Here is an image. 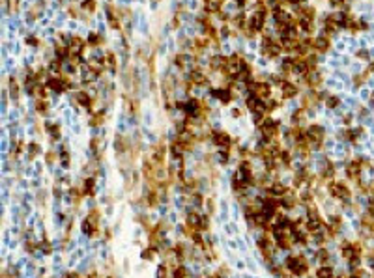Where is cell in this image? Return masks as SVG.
Returning <instances> with one entry per match:
<instances>
[{
	"label": "cell",
	"mask_w": 374,
	"mask_h": 278,
	"mask_svg": "<svg viewBox=\"0 0 374 278\" xmlns=\"http://www.w3.org/2000/svg\"><path fill=\"white\" fill-rule=\"evenodd\" d=\"M318 278H331V269H327V267L320 269L318 271Z\"/></svg>",
	"instance_id": "d6986e66"
},
{
	"label": "cell",
	"mask_w": 374,
	"mask_h": 278,
	"mask_svg": "<svg viewBox=\"0 0 374 278\" xmlns=\"http://www.w3.org/2000/svg\"><path fill=\"white\" fill-rule=\"evenodd\" d=\"M262 26H264V13L262 11L252 13V17H251V30H260Z\"/></svg>",
	"instance_id": "277c9868"
},
{
	"label": "cell",
	"mask_w": 374,
	"mask_h": 278,
	"mask_svg": "<svg viewBox=\"0 0 374 278\" xmlns=\"http://www.w3.org/2000/svg\"><path fill=\"white\" fill-rule=\"evenodd\" d=\"M372 103H374V93H372Z\"/></svg>",
	"instance_id": "4dcf8cb0"
},
{
	"label": "cell",
	"mask_w": 374,
	"mask_h": 278,
	"mask_svg": "<svg viewBox=\"0 0 374 278\" xmlns=\"http://www.w3.org/2000/svg\"><path fill=\"white\" fill-rule=\"evenodd\" d=\"M312 43H314V47H316L318 51H327V49H329V39H327L326 36H320V38H316V39H314Z\"/></svg>",
	"instance_id": "8992f818"
},
{
	"label": "cell",
	"mask_w": 374,
	"mask_h": 278,
	"mask_svg": "<svg viewBox=\"0 0 374 278\" xmlns=\"http://www.w3.org/2000/svg\"><path fill=\"white\" fill-rule=\"evenodd\" d=\"M49 71H52V73H58V71H60V65H58L56 62H52V64L49 65Z\"/></svg>",
	"instance_id": "d4e9b609"
},
{
	"label": "cell",
	"mask_w": 374,
	"mask_h": 278,
	"mask_svg": "<svg viewBox=\"0 0 374 278\" xmlns=\"http://www.w3.org/2000/svg\"><path fill=\"white\" fill-rule=\"evenodd\" d=\"M75 97H77V101H79L82 106H90V95H88V93H82V92H81V93H77Z\"/></svg>",
	"instance_id": "5bb4252c"
},
{
	"label": "cell",
	"mask_w": 374,
	"mask_h": 278,
	"mask_svg": "<svg viewBox=\"0 0 374 278\" xmlns=\"http://www.w3.org/2000/svg\"><path fill=\"white\" fill-rule=\"evenodd\" d=\"M286 265L290 267V269L296 273V274H303L305 271H307V265H305V261L303 260H296V258H290L288 261H286Z\"/></svg>",
	"instance_id": "7a4b0ae2"
},
{
	"label": "cell",
	"mask_w": 374,
	"mask_h": 278,
	"mask_svg": "<svg viewBox=\"0 0 374 278\" xmlns=\"http://www.w3.org/2000/svg\"><path fill=\"white\" fill-rule=\"evenodd\" d=\"M352 278H359V276H352Z\"/></svg>",
	"instance_id": "1f68e13d"
},
{
	"label": "cell",
	"mask_w": 374,
	"mask_h": 278,
	"mask_svg": "<svg viewBox=\"0 0 374 278\" xmlns=\"http://www.w3.org/2000/svg\"><path fill=\"white\" fill-rule=\"evenodd\" d=\"M213 95H217L223 103H230V99H232V97H230V92H228V90H213Z\"/></svg>",
	"instance_id": "8fae6325"
},
{
	"label": "cell",
	"mask_w": 374,
	"mask_h": 278,
	"mask_svg": "<svg viewBox=\"0 0 374 278\" xmlns=\"http://www.w3.org/2000/svg\"><path fill=\"white\" fill-rule=\"evenodd\" d=\"M294 73H298V75H305L307 69H309V64H305V62H294Z\"/></svg>",
	"instance_id": "30bf717a"
},
{
	"label": "cell",
	"mask_w": 374,
	"mask_h": 278,
	"mask_svg": "<svg viewBox=\"0 0 374 278\" xmlns=\"http://www.w3.org/2000/svg\"><path fill=\"white\" fill-rule=\"evenodd\" d=\"M69 45H71V52H75V54H79V52L82 51V41H81L79 38H75Z\"/></svg>",
	"instance_id": "9a60e30c"
},
{
	"label": "cell",
	"mask_w": 374,
	"mask_h": 278,
	"mask_svg": "<svg viewBox=\"0 0 374 278\" xmlns=\"http://www.w3.org/2000/svg\"><path fill=\"white\" fill-rule=\"evenodd\" d=\"M47 131L52 135V138H58V136H60V129H58L56 125H51V123H49V125H47Z\"/></svg>",
	"instance_id": "ac0fdd59"
},
{
	"label": "cell",
	"mask_w": 374,
	"mask_h": 278,
	"mask_svg": "<svg viewBox=\"0 0 374 278\" xmlns=\"http://www.w3.org/2000/svg\"><path fill=\"white\" fill-rule=\"evenodd\" d=\"M94 8H95V2H94V0H84V9H90V11H94Z\"/></svg>",
	"instance_id": "7402d4cb"
},
{
	"label": "cell",
	"mask_w": 374,
	"mask_h": 278,
	"mask_svg": "<svg viewBox=\"0 0 374 278\" xmlns=\"http://www.w3.org/2000/svg\"><path fill=\"white\" fill-rule=\"evenodd\" d=\"M213 138H215V142L217 144H221V146H226L228 144V135H225V132H213Z\"/></svg>",
	"instance_id": "7c38bea8"
},
{
	"label": "cell",
	"mask_w": 374,
	"mask_h": 278,
	"mask_svg": "<svg viewBox=\"0 0 374 278\" xmlns=\"http://www.w3.org/2000/svg\"><path fill=\"white\" fill-rule=\"evenodd\" d=\"M189 80H191V82H195V84H204V80H206V79H204V75H202V73L195 71V73H191V75H189Z\"/></svg>",
	"instance_id": "4fadbf2b"
},
{
	"label": "cell",
	"mask_w": 374,
	"mask_h": 278,
	"mask_svg": "<svg viewBox=\"0 0 374 278\" xmlns=\"http://www.w3.org/2000/svg\"><path fill=\"white\" fill-rule=\"evenodd\" d=\"M226 65V60L223 58V56H215L213 60H212V67L213 69H219V67H225Z\"/></svg>",
	"instance_id": "2e32d148"
},
{
	"label": "cell",
	"mask_w": 374,
	"mask_h": 278,
	"mask_svg": "<svg viewBox=\"0 0 374 278\" xmlns=\"http://www.w3.org/2000/svg\"><path fill=\"white\" fill-rule=\"evenodd\" d=\"M88 41H90L92 45H95V43H99V38H97V34H90L88 36Z\"/></svg>",
	"instance_id": "cb8c5ba5"
},
{
	"label": "cell",
	"mask_w": 374,
	"mask_h": 278,
	"mask_svg": "<svg viewBox=\"0 0 374 278\" xmlns=\"http://www.w3.org/2000/svg\"><path fill=\"white\" fill-rule=\"evenodd\" d=\"M92 228H94V226H92V224H90V222H88V220H86L84 224H82V231H84V233H92V231H94Z\"/></svg>",
	"instance_id": "603a6c76"
},
{
	"label": "cell",
	"mask_w": 374,
	"mask_h": 278,
	"mask_svg": "<svg viewBox=\"0 0 374 278\" xmlns=\"http://www.w3.org/2000/svg\"><path fill=\"white\" fill-rule=\"evenodd\" d=\"M307 135H309V140H316V142H320L322 140V136H324V129L320 127V125H311L309 127V132H307Z\"/></svg>",
	"instance_id": "3957f363"
},
{
	"label": "cell",
	"mask_w": 374,
	"mask_h": 278,
	"mask_svg": "<svg viewBox=\"0 0 374 278\" xmlns=\"http://www.w3.org/2000/svg\"><path fill=\"white\" fill-rule=\"evenodd\" d=\"M359 58H369V52H365V51H361V52H359Z\"/></svg>",
	"instance_id": "f1b7e54d"
},
{
	"label": "cell",
	"mask_w": 374,
	"mask_h": 278,
	"mask_svg": "<svg viewBox=\"0 0 374 278\" xmlns=\"http://www.w3.org/2000/svg\"><path fill=\"white\" fill-rule=\"evenodd\" d=\"M49 86L52 88L54 92H62V90H65V88H68L69 84L65 82L64 79H51V80H49Z\"/></svg>",
	"instance_id": "5b68a950"
},
{
	"label": "cell",
	"mask_w": 374,
	"mask_h": 278,
	"mask_svg": "<svg viewBox=\"0 0 374 278\" xmlns=\"http://www.w3.org/2000/svg\"><path fill=\"white\" fill-rule=\"evenodd\" d=\"M26 43H28V45H36L38 41H36V38H26Z\"/></svg>",
	"instance_id": "83f0119b"
},
{
	"label": "cell",
	"mask_w": 374,
	"mask_h": 278,
	"mask_svg": "<svg viewBox=\"0 0 374 278\" xmlns=\"http://www.w3.org/2000/svg\"><path fill=\"white\" fill-rule=\"evenodd\" d=\"M271 194H275V196H279V194H282L284 192V185H281V183H275L273 187H271V191H269Z\"/></svg>",
	"instance_id": "e0dca14e"
},
{
	"label": "cell",
	"mask_w": 374,
	"mask_h": 278,
	"mask_svg": "<svg viewBox=\"0 0 374 278\" xmlns=\"http://www.w3.org/2000/svg\"><path fill=\"white\" fill-rule=\"evenodd\" d=\"M296 93H298V88H296L294 84H290V82H284V84H282V95H284V97H294Z\"/></svg>",
	"instance_id": "52a82bcc"
},
{
	"label": "cell",
	"mask_w": 374,
	"mask_h": 278,
	"mask_svg": "<svg viewBox=\"0 0 374 278\" xmlns=\"http://www.w3.org/2000/svg\"><path fill=\"white\" fill-rule=\"evenodd\" d=\"M251 90L256 97H268L269 95V84L266 82H256V84H251Z\"/></svg>",
	"instance_id": "6da1fadb"
},
{
	"label": "cell",
	"mask_w": 374,
	"mask_h": 278,
	"mask_svg": "<svg viewBox=\"0 0 374 278\" xmlns=\"http://www.w3.org/2000/svg\"><path fill=\"white\" fill-rule=\"evenodd\" d=\"M69 278H79V276H77L75 273H71V274H69Z\"/></svg>",
	"instance_id": "f546056e"
},
{
	"label": "cell",
	"mask_w": 374,
	"mask_h": 278,
	"mask_svg": "<svg viewBox=\"0 0 374 278\" xmlns=\"http://www.w3.org/2000/svg\"><path fill=\"white\" fill-rule=\"evenodd\" d=\"M262 129H264V135L266 136H273L275 135V123L271 119H268V121H264V125H262Z\"/></svg>",
	"instance_id": "9c48e42d"
},
{
	"label": "cell",
	"mask_w": 374,
	"mask_h": 278,
	"mask_svg": "<svg viewBox=\"0 0 374 278\" xmlns=\"http://www.w3.org/2000/svg\"><path fill=\"white\" fill-rule=\"evenodd\" d=\"M28 151H32V153H38V151H39V146H36V144H30V146H28Z\"/></svg>",
	"instance_id": "484cf974"
},
{
	"label": "cell",
	"mask_w": 374,
	"mask_h": 278,
	"mask_svg": "<svg viewBox=\"0 0 374 278\" xmlns=\"http://www.w3.org/2000/svg\"><path fill=\"white\" fill-rule=\"evenodd\" d=\"M185 112L189 114V116H199V103L191 99V101L185 105Z\"/></svg>",
	"instance_id": "ba28073f"
},
{
	"label": "cell",
	"mask_w": 374,
	"mask_h": 278,
	"mask_svg": "<svg viewBox=\"0 0 374 278\" xmlns=\"http://www.w3.org/2000/svg\"><path fill=\"white\" fill-rule=\"evenodd\" d=\"M36 108H38V112H41V114L47 112V105L43 103V101H38V103H36Z\"/></svg>",
	"instance_id": "ffe728a7"
},
{
	"label": "cell",
	"mask_w": 374,
	"mask_h": 278,
	"mask_svg": "<svg viewBox=\"0 0 374 278\" xmlns=\"http://www.w3.org/2000/svg\"><path fill=\"white\" fill-rule=\"evenodd\" d=\"M337 105H339V99H337V97H327V106H329V108H335Z\"/></svg>",
	"instance_id": "44dd1931"
},
{
	"label": "cell",
	"mask_w": 374,
	"mask_h": 278,
	"mask_svg": "<svg viewBox=\"0 0 374 278\" xmlns=\"http://www.w3.org/2000/svg\"><path fill=\"white\" fill-rule=\"evenodd\" d=\"M12 95L17 97V84H15V82H12Z\"/></svg>",
	"instance_id": "4316f807"
}]
</instances>
